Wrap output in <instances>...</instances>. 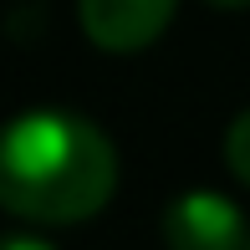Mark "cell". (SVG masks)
I'll return each instance as SVG.
<instances>
[{"instance_id":"cell-2","label":"cell","mask_w":250,"mask_h":250,"mask_svg":"<svg viewBox=\"0 0 250 250\" xmlns=\"http://www.w3.org/2000/svg\"><path fill=\"white\" fill-rule=\"evenodd\" d=\"M168 250H250L245 214L235 199L214 194V189H189L164 209L158 220Z\"/></svg>"},{"instance_id":"cell-6","label":"cell","mask_w":250,"mask_h":250,"mask_svg":"<svg viewBox=\"0 0 250 250\" xmlns=\"http://www.w3.org/2000/svg\"><path fill=\"white\" fill-rule=\"evenodd\" d=\"M209 5H220V10H245L250 0H209Z\"/></svg>"},{"instance_id":"cell-1","label":"cell","mask_w":250,"mask_h":250,"mask_svg":"<svg viewBox=\"0 0 250 250\" xmlns=\"http://www.w3.org/2000/svg\"><path fill=\"white\" fill-rule=\"evenodd\" d=\"M118 189V153L97 123L77 112L36 107L5 128L0 199L16 220L77 225L97 214Z\"/></svg>"},{"instance_id":"cell-5","label":"cell","mask_w":250,"mask_h":250,"mask_svg":"<svg viewBox=\"0 0 250 250\" xmlns=\"http://www.w3.org/2000/svg\"><path fill=\"white\" fill-rule=\"evenodd\" d=\"M5 250H51V245H46V240H36V235H10Z\"/></svg>"},{"instance_id":"cell-3","label":"cell","mask_w":250,"mask_h":250,"mask_svg":"<svg viewBox=\"0 0 250 250\" xmlns=\"http://www.w3.org/2000/svg\"><path fill=\"white\" fill-rule=\"evenodd\" d=\"M179 0H77L87 41L102 51H143L164 36Z\"/></svg>"},{"instance_id":"cell-4","label":"cell","mask_w":250,"mask_h":250,"mask_svg":"<svg viewBox=\"0 0 250 250\" xmlns=\"http://www.w3.org/2000/svg\"><path fill=\"white\" fill-rule=\"evenodd\" d=\"M225 164H230V174L250 189V107L230 123V133H225Z\"/></svg>"}]
</instances>
